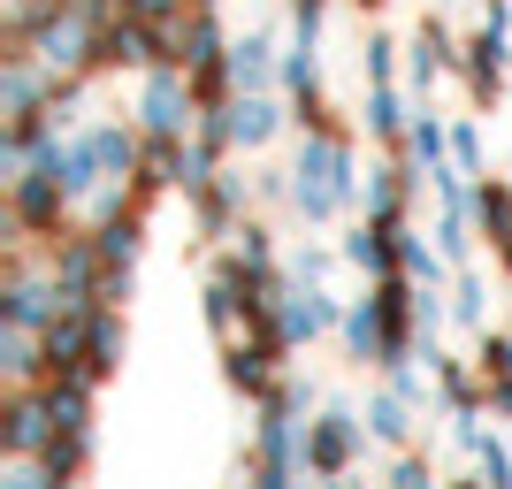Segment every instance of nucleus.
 <instances>
[{
	"label": "nucleus",
	"mask_w": 512,
	"mask_h": 489,
	"mask_svg": "<svg viewBox=\"0 0 512 489\" xmlns=\"http://www.w3.org/2000/svg\"><path fill=\"white\" fill-rule=\"evenodd\" d=\"M360 138L367 130H299V153H291V214L306 230H329L344 214H360Z\"/></svg>",
	"instance_id": "nucleus-1"
},
{
	"label": "nucleus",
	"mask_w": 512,
	"mask_h": 489,
	"mask_svg": "<svg viewBox=\"0 0 512 489\" xmlns=\"http://www.w3.org/2000/svg\"><path fill=\"white\" fill-rule=\"evenodd\" d=\"M306 482H344V474L367 467V451H375V436H367V413L360 405H314V421H306Z\"/></svg>",
	"instance_id": "nucleus-2"
},
{
	"label": "nucleus",
	"mask_w": 512,
	"mask_h": 489,
	"mask_svg": "<svg viewBox=\"0 0 512 489\" xmlns=\"http://www.w3.org/2000/svg\"><path fill=\"white\" fill-rule=\"evenodd\" d=\"M344 306H352V298H337L329 283H299V276H291L276 291V306L260 314V329H276L291 352H306V344H321V337H337V329H344Z\"/></svg>",
	"instance_id": "nucleus-3"
},
{
	"label": "nucleus",
	"mask_w": 512,
	"mask_h": 489,
	"mask_svg": "<svg viewBox=\"0 0 512 489\" xmlns=\"http://www.w3.org/2000/svg\"><path fill=\"white\" fill-rule=\"evenodd\" d=\"M130 115H138L146 138H192L199 130V92L176 62H153L146 77H138V92H130Z\"/></svg>",
	"instance_id": "nucleus-4"
},
{
	"label": "nucleus",
	"mask_w": 512,
	"mask_h": 489,
	"mask_svg": "<svg viewBox=\"0 0 512 489\" xmlns=\"http://www.w3.org/2000/svg\"><path fill=\"white\" fill-rule=\"evenodd\" d=\"M161 62V23L130 16V8H115V16L92 31V77H146V69Z\"/></svg>",
	"instance_id": "nucleus-5"
},
{
	"label": "nucleus",
	"mask_w": 512,
	"mask_h": 489,
	"mask_svg": "<svg viewBox=\"0 0 512 489\" xmlns=\"http://www.w3.org/2000/svg\"><path fill=\"white\" fill-rule=\"evenodd\" d=\"M459 85H467L474 115H497V107H505V92H512V31L474 23V31H467V54H459Z\"/></svg>",
	"instance_id": "nucleus-6"
},
{
	"label": "nucleus",
	"mask_w": 512,
	"mask_h": 489,
	"mask_svg": "<svg viewBox=\"0 0 512 489\" xmlns=\"http://www.w3.org/2000/svg\"><path fill=\"white\" fill-rule=\"evenodd\" d=\"M291 360H299V352H291L276 329H260V321H253L237 344H222V383H230L245 405H260L268 390L283 383V367H291Z\"/></svg>",
	"instance_id": "nucleus-7"
},
{
	"label": "nucleus",
	"mask_w": 512,
	"mask_h": 489,
	"mask_svg": "<svg viewBox=\"0 0 512 489\" xmlns=\"http://www.w3.org/2000/svg\"><path fill=\"white\" fill-rule=\"evenodd\" d=\"M46 436H54V405H46V383H8V390H0V467L39 459Z\"/></svg>",
	"instance_id": "nucleus-8"
},
{
	"label": "nucleus",
	"mask_w": 512,
	"mask_h": 489,
	"mask_svg": "<svg viewBox=\"0 0 512 489\" xmlns=\"http://www.w3.org/2000/svg\"><path fill=\"white\" fill-rule=\"evenodd\" d=\"M406 230H413V214H406V222L352 214V222H344V237H337V253H344V268H360L367 283H375V276H398V268H406Z\"/></svg>",
	"instance_id": "nucleus-9"
},
{
	"label": "nucleus",
	"mask_w": 512,
	"mask_h": 489,
	"mask_svg": "<svg viewBox=\"0 0 512 489\" xmlns=\"http://www.w3.org/2000/svg\"><path fill=\"white\" fill-rule=\"evenodd\" d=\"M459 54H467V39H459L444 16H421V23H413V39H406V92L428 100L444 77H459Z\"/></svg>",
	"instance_id": "nucleus-10"
},
{
	"label": "nucleus",
	"mask_w": 512,
	"mask_h": 489,
	"mask_svg": "<svg viewBox=\"0 0 512 489\" xmlns=\"http://www.w3.org/2000/svg\"><path fill=\"white\" fill-rule=\"evenodd\" d=\"M184 207H192V230H199V237H230L237 222L253 214V176L237 169V161H222V169H214L207 184L184 199Z\"/></svg>",
	"instance_id": "nucleus-11"
},
{
	"label": "nucleus",
	"mask_w": 512,
	"mask_h": 489,
	"mask_svg": "<svg viewBox=\"0 0 512 489\" xmlns=\"http://www.w3.org/2000/svg\"><path fill=\"white\" fill-rule=\"evenodd\" d=\"M474 230H482L490 268L512 283V176H497V169L474 176Z\"/></svg>",
	"instance_id": "nucleus-12"
},
{
	"label": "nucleus",
	"mask_w": 512,
	"mask_h": 489,
	"mask_svg": "<svg viewBox=\"0 0 512 489\" xmlns=\"http://www.w3.org/2000/svg\"><path fill=\"white\" fill-rule=\"evenodd\" d=\"M291 130V92H230V138L237 153H268Z\"/></svg>",
	"instance_id": "nucleus-13"
},
{
	"label": "nucleus",
	"mask_w": 512,
	"mask_h": 489,
	"mask_svg": "<svg viewBox=\"0 0 512 489\" xmlns=\"http://www.w3.org/2000/svg\"><path fill=\"white\" fill-rule=\"evenodd\" d=\"M360 413H367V436H375V451H406V444H428V413H421V405H413L406 398V390H375V398H367L360 405Z\"/></svg>",
	"instance_id": "nucleus-14"
},
{
	"label": "nucleus",
	"mask_w": 512,
	"mask_h": 489,
	"mask_svg": "<svg viewBox=\"0 0 512 489\" xmlns=\"http://www.w3.org/2000/svg\"><path fill=\"white\" fill-rule=\"evenodd\" d=\"M123 352H130V321H123V306H92V344H85V383H115L123 375Z\"/></svg>",
	"instance_id": "nucleus-15"
},
{
	"label": "nucleus",
	"mask_w": 512,
	"mask_h": 489,
	"mask_svg": "<svg viewBox=\"0 0 512 489\" xmlns=\"http://www.w3.org/2000/svg\"><path fill=\"white\" fill-rule=\"evenodd\" d=\"M406 115H413V92H406V85H367V100H360V115H352V123L367 130V146L398 153V146H406Z\"/></svg>",
	"instance_id": "nucleus-16"
},
{
	"label": "nucleus",
	"mask_w": 512,
	"mask_h": 489,
	"mask_svg": "<svg viewBox=\"0 0 512 489\" xmlns=\"http://www.w3.org/2000/svg\"><path fill=\"white\" fill-rule=\"evenodd\" d=\"M230 62H237V92H283V39L276 31H237Z\"/></svg>",
	"instance_id": "nucleus-17"
},
{
	"label": "nucleus",
	"mask_w": 512,
	"mask_h": 489,
	"mask_svg": "<svg viewBox=\"0 0 512 489\" xmlns=\"http://www.w3.org/2000/svg\"><path fill=\"white\" fill-rule=\"evenodd\" d=\"M92 459H100V428H54L31 467H39V482H85Z\"/></svg>",
	"instance_id": "nucleus-18"
},
{
	"label": "nucleus",
	"mask_w": 512,
	"mask_h": 489,
	"mask_svg": "<svg viewBox=\"0 0 512 489\" xmlns=\"http://www.w3.org/2000/svg\"><path fill=\"white\" fill-rule=\"evenodd\" d=\"M413 161V169H444L451 161V115H436V100H413V115H406V146H398Z\"/></svg>",
	"instance_id": "nucleus-19"
},
{
	"label": "nucleus",
	"mask_w": 512,
	"mask_h": 489,
	"mask_svg": "<svg viewBox=\"0 0 512 489\" xmlns=\"http://www.w3.org/2000/svg\"><path fill=\"white\" fill-rule=\"evenodd\" d=\"M54 360H46L39 329H0V383H46Z\"/></svg>",
	"instance_id": "nucleus-20"
},
{
	"label": "nucleus",
	"mask_w": 512,
	"mask_h": 489,
	"mask_svg": "<svg viewBox=\"0 0 512 489\" xmlns=\"http://www.w3.org/2000/svg\"><path fill=\"white\" fill-rule=\"evenodd\" d=\"M360 77L367 85H406V46L390 39L375 16H367V39H360Z\"/></svg>",
	"instance_id": "nucleus-21"
},
{
	"label": "nucleus",
	"mask_w": 512,
	"mask_h": 489,
	"mask_svg": "<svg viewBox=\"0 0 512 489\" xmlns=\"http://www.w3.org/2000/svg\"><path fill=\"white\" fill-rule=\"evenodd\" d=\"M451 321H459V329H474V337L490 329V283H482V268H474V260L451 276Z\"/></svg>",
	"instance_id": "nucleus-22"
},
{
	"label": "nucleus",
	"mask_w": 512,
	"mask_h": 489,
	"mask_svg": "<svg viewBox=\"0 0 512 489\" xmlns=\"http://www.w3.org/2000/svg\"><path fill=\"white\" fill-rule=\"evenodd\" d=\"M291 130H360V123H344L337 100H329V92H321V77H314V85L291 92Z\"/></svg>",
	"instance_id": "nucleus-23"
},
{
	"label": "nucleus",
	"mask_w": 512,
	"mask_h": 489,
	"mask_svg": "<svg viewBox=\"0 0 512 489\" xmlns=\"http://www.w3.org/2000/svg\"><path fill=\"white\" fill-rule=\"evenodd\" d=\"M467 459H474V482H490V489H505V482H512V444L497 436V428H474Z\"/></svg>",
	"instance_id": "nucleus-24"
},
{
	"label": "nucleus",
	"mask_w": 512,
	"mask_h": 489,
	"mask_svg": "<svg viewBox=\"0 0 512 489\" xmlns=\"http://www.w3.org/2000/svg\"><path fill=\"white\" fill-rule=\"evenodd\" d=\"M451 161L467 176L490 169V130H482V115H451Z\"/></svg>",
	"instance_id": "nucleus-25"
},
{
	"label": "nucleus",
	"mask_w": 512,
	"mask_h": 489,
	"mask_svg": "<svg viewBox=\"0 0 512 489\" xmlns=\"http://www.w3.org/2000/svg\"><path fill=\"white\" fill-rule=\"evenodd\" d=\"M184 77H192V92H199V107H222L237 92V62L230 54H207V62H192L184 69Z\"/></svg>",
	"instance_id": "nucleus-26"
},
{
	"label": "nucleus",
	"mask_w": 512,
	"mask_h": 489,
	"mask_svg": "<svg viewBox=\"0 0 512 489\" xmlns=\"http://www.w3.org/2000/svg\"><path fill=\"white\" fill-rule=\"evenodd\" d=\"M283 260H291V276H299V283H329V276H337V268H344V253H337V245H321V237H306V245H291V253H283Z\"/></svg>",
	"instance_id": "nucleus-27"
},
{
	"label": "nucleus",
	"mask_w": 512,
	"mask_h": 489,
	"mask_svg": "<svg viewBox=\"0 0 512 489\" xmlns=\"http://www.w3.org/2000/svg\"><path fill=\"white\" fill-rule=\"evenodd\" d=\"M474 360H482L490 390H512V329H482V337H474Z\"/></svg>",
	"instance_id": "nucleus-28"
},
{
	"label": "nucleus",
	"mask_w": 512,
	"mask_h": 489,
	"mask_svg": "<svg viewBox=\"0 0 512 489\" xmlns=\"http://www.w3.org/2000/svg\"><path fill=\"white\" fill-rule=\"evenodd\" d=\"M390 489H428L436 482V459H428V444H406V451H390Z\"/></svg>",
	"instance_id": "nucleus-29"
},
{
	"label": "nucleus",
	"mask_w": 512,
	"mask_h": 489,
	"mask_svg": "<svg viewBox=\"0 0 512 489\" xmlns=\"http://www.w3.org/2000/svg\"><path fill=\"white\" fill-rule=\"evenodd\" d=\"M245 176H253V207L260 214L291 207V169H245Z\"/></svg>",
	"instance_id": "nucleus-30"
},
{
	"label": "nucleus",
	"mask_w": 512,
	"mask_h": 489,
	"mask_svg": "<svg viewBox=\"0 0 512 489\" xmlns=\"http://www.w3.org/2000/svg\"><path fill=\"white\" fill-rule=\"evenodd\" d=\"M283 23H291V39H321V23H329V0H283Z\"/></svg>",
	"instance_id": "nucleus-31"
},
{
	"label": "nucleus",
	"mask_w": 512,
	"mask_h": 489,
	"mask_svg": "<svg viewBox=\"0 0 512 489\" xmlns=\"http://www.w3.org/2000/svg\"><path fill=\"white\" fill-rule=\"evenodd\" d=\"M474 23H497V31H512V0H474Z\"/></svg>",
	"instance_id": "nucleus-32"
},
{
	"label": "nucleus",
	"mask_w": 512,
	"mask_h": 489,
	"mask_svg": "<svg viewBox=\"0 0 512 489\" xmlns=\"http://www.w3.org/2000/svg\"><path fill=\"white\" fill-rule=\"evenodd\" d=\"M352 8H360V16H383V8H390V0H352Z\"/></svg>",
	"instance_id": "nucleus-33"
}]
</instances>
